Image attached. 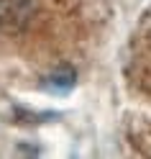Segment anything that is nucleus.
<instances>
[{"instance_id": "f257e3e1", "label": "nucleus", "mask_w": 151, "mask_h": 159, "mask_svg": "<svg viewBox=\"0 0 151 159\" xmlns=\"http://www.w3.org/2000/svg\"><path fill=\"white\" fill-rule=\"evenodd\" d=\"M74 82H77L74 69L62 67V69H56V72H51L49 77H44L41 87H44L46 93H51V95H67V93L74 87Z\"/></svg>"}, {"instance_id": "f03ea898", "label": "nucleus", "mask_w": 151, "mask_h": 159, "mask_svg": "<svg viewBox=\"0 0 151 159\" xmlns=\"http://www.w3.org/2000/svg\"><path fill=\"white\" fill-rule=\"evenodd\" d=\"M0 23L13 26L18 21H26L28 16V0H0Z\"/></svg>"}]
</instances>
